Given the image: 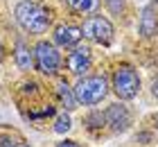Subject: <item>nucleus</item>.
<instances>
[{
  "label": "nucleus",
  "mask_w": 158,
  "mask_h": 147,
  "mask_svg": "<svg viewBox=\"0 0 158 147\" xmlns=\"http://www.w3.org/2000/svg\"><path fill=\"white\" fill-rule=\"evenodd\" d=\"M14 20L23 34L41 39L54 27V9L41 0H18L14 7Z\"/></svg>",
  "instance_id": "nucleus-1"
},
{
  "label": "nucleus",
  "mask_w": 158,
  "mask_h": 147,
  "mask_svg": "<svg viewBox=\"0 0 158 147\" xmlns=\"http://www.w3.org/2000/svg\"><path fill=\"white\" fill-rule=\"evenodd\" d=\"M75 100L79 106H97L111 95L109 77L104 72H86V75L77 77V82L73 86Z\"/></svg>",
  "instance_id": "nucleus-2"
},
{
  "label": "nucleus",
  "mask_w": 158,
  "mask_h": 147,
  "mask_svg": "<svg viewBox=\"0 0 158 147\" xmlns=\"http://www.w3.org/2000/svg\"><path fill=\"white\" fill-rule=\"evenodd\" d=\"M109 86H111V93L115 95L118 100L131 102V100L138 97L140 91H142V77H140V72L133 63L120 61L115 68H113L111 77H109Z\"/></svg>",
  "instance_id": "nucleus-3"
},
{
  "label": "nucleus",
  "mask_w": 158,
  "mask_h": 147,
  "mask_svg": "<svg viewBox=\"0 0 158 147\" xmlns=\"http://www.w3.org/2000/svg\"><path fill=\"white\" fill-rule=\"evenodd\" d=\"M32 54H34V70L41 77L54 79L59 77V72L63 68V54L61 50L48 39H36V43L32 45Z\"/></svg>",
  "instance_id": "nucleus-4"
},
{
  "label": "nucleus",
  "mask_w": 158,
  "mask_h": 147,
  "mask_svg": "<svg viewBox=\"0 0 158 147\" xmlns=\"http://www.w3.org/2000/svg\"><path fill=\"white\" fill-rule=\"evenodd\" d=\"M81 32H84V39H88L90 43H95V45L111 48L113 43H115V25L111 23L109 16H104V14H99V11H93L84 18Z\"/></svg>",
  "instance_id": "nucleus-5"
},
{
  "label": "nucleus",
  "mask_w": 158,
  "mask_h": 147,
  "mask_svg": "<svg viewBox=\"0 0 158 147\" xmlns=\"http://www.w3.org/2000/svg\"><path fill=\"white\" fill-rule=\"evenodd\" d=\"M104 120H106V129H109L113 136H122V134H127V131L133 129L135 111L129 106V102L115 100L104 109Z\"/></svg>",
  "instance_id": "nucleus-6"
},
{
  "label": "nucleus",
  "mask_w": 158,
  "mask_h": 147,
  "mask_svg": "<svg viewBox=\"0 0 158 147\" xmlns=\"http://www.w3.org/2000/svg\"><path fill=\"white\" fill-rule=\"evenodd\" d=\"M63 66H66V70L73 77H81L86 72H90V68H93V48L81 45V43L70 48L68 57L63 59Z\"/></svg>",
  "instance_id": "nucleus-7"
},
{
  "label": "nucleus",
  "mask_w": 158,
  "mask_h": 147,
  "mask_svg": "<svg viewBox=\"0 0 158 147\" xmlns=\"http://www.w3.org/2000/svg\"><path fill=\"white\" fill-rule=\"evenodd\" d=\"M50 32H52V43L59 50H70V48H75L84 41L81 25H75V23H59L50 29Z\"/></svg>",
  "instance_id": "nucleus-8"
},
{
  "label": "nucleus",
  "mask_w": 158,
  "mask_h": 147,
  "mask_svg": "<svg viewBox=\"0 0 158 147\" xmlns=\"http://www.w3.org/2000/svg\"><path fill=\"white\" fill-rule=\"evenodd\" d=\"M11 57H14V63L20 72H30L34 70V54H32V45L25 36H16L14 41V48H11Z\"/></svg>",
  "instance_id": "nucleus-9"
},
{
  "label": "nucleus",
  "mask_w": 158,
  "mask_h": 147,
  "mask_svg": "<svg viewBox=\"0 0 158 147\" xmlns=\"http://www.w3.org/2000/svg\"><path fill=\"white\" fill-rule=\"evenodd\" d=\"M138 34L142 39H154L158 34V14L156 5H145L138 16Z\"/></svg>",
  "instance_id": "nucleus-10"
},
{
  "label": "nucleus",
  "mask_w": 158,
  "mask_h": 147,
  "mask_svg": "<svg viewBox=\"0 0 158 147\" xmlns=\"http://www.w3.org/2000/svg\"><path fill=\"white\" fill-rule=\"evenodd\" d=\"M54 93H56V102H59V106H61V111H68V113H73L75 109L79 106L77 104V100H75V93H73V86H70L66 79H59L54 86Z\"/></svg>",
  "instance_id": "nucleus-11"
},
{
  "label": "nucleus",
  "mask_w": 158,
  "mask_h": 147,
  "mask_svg": "<svg viewBox=\"0 0 158 147\" xmlns=\"http://www.w3.org/2000/svg\"><path fill=\"white\" fill-rule=\"evenodd\" d=\"M63 7L70 11V14H77V16H88V14L97 11L102 0H61Z\"/></svg>",
  "instance_id": "nucleus-12"
},
{
  "label": "nucleus",
  "mask_w": 158,
  "mask_h": 147,
  "mask_svg": "<svg viewBox=\"0 0 158 147\" xmlns=\"http://www.w3.org/2000/svg\"><path fill=\"white\" fill-rule=\"evenodd\" d=\"M84 127H86V131L88 134H99V131H104L106 129V120H104V111H99V109H95V106H90V111L86 113V118H84Z\"/></svg>",
  "instance_id": "nucleus-13"
},
{
  "label": "nucleus",
  "mask_w": 158,
  "mask_h": 147,
  "mask_svg": "<svg viewBox=\"0 0 158 147\" xmlns=\"http://www.w3.org/2000/svg\"><path fill=\"white\" fill-rule=\"evenodd\" d=\"M0 147H32L18 131L9 127H0Z\"/></svg>",
  "instance_id": "nucleus-14"
},
{
  "label": "nucleus",
  "mask_w": 158,
  "mask_h": 147,
  "mask_svg": "<svg viewBox=\"0 0 158 147\" xmlns=\"http://www.w3.org/2000/svg\"><path fill=\"white\" fill-rule=\"evenodd\" d=\"M70 129H73V118H70L68 111H61L59 115L54 118L52 131H54V134H59V136H63V134H68Z\"/></svg>",
  "instance_id": "nucleus-15"
},
{
  "label": "nucleus",
  "mask_w": 158,
  "mask_h": 147,
  "mask_svg": "<svg viewBox=\"0 0 158 147\" xmlns=\"http://www.w3.org/2000/svg\"><path fill=\"white\" fill-rule=\"evenodd\" d=\"M104 7H106V11L111 14V16H124L127 14V0H102Z\"/></svg>",
  "instance_id": "nucleus-16"
},
{
  "label": "nucleus",
  "mask_w": 158,
  "mask_h": 147,
  "mask_svg": "<svg viewBox=\"0 0 158 147\" xmlns=\"http://www.w3.org/2000/svg\"><path fill=\"white\" fill-rule=\"evenodd\" d=\"M54 147H84V145L77 143V141H73V138H61V141L54 143Z\"/></svg>",
  "instance_id": "nucleus-17"
},
{
  "label": "nucleus",
  "mask_w": 158,
  "mask_h": 147,
  "mask_svg": "<svg viewBox=\"0 0 158 147\" xmlns=\"http://www.w3.org/2000/svg\"><path fill=\"white\" fill-rule=\"evenodd\" d=\"M147 124H149V129H152L154 134H158V111L147 118Z\"/></svg>",
  "instance_id": "nucleus-18"
},
{
  "label": "nucleus",
  "mask_w": 158,
  "mask_h": 147,
  "mask_svg": "<svg viewBox=\"0 0 158 147\" xmlns=\"http://www.w3.org/2000/svg\"><path fill=\"white\" fill-rule=\"evenodd\" d=\"M149 93H152V97H154V100H158V77L152 82V86H149Z\"/></svg>",
  "instance_id": "nucleus-19"
},
{
  "label": "nucleus",
  "mask_w": 158,
  "mask_h": 147,
  "mask_svg": "<svg viewBox=\"0 0 158 147\" xmlns=\"http://www.w3.org/2000/svg\"><path fill=\"white\" fill-rule=\"evenodd\" d=\"M7 61V48H5V43H2V39H0V66H2Z\"/></svg>",
  "instance_id": "nucleus-20"
},
{
  "label": "nucleus",
  "mask_w": 158,
  "mask_h": 147,
  "mask_svg": "<svg viewBox=\"0 0 158 147\" xmlns=\"http://www.w3.org/2000/svg\"><path fill=\"white\" fill-rule=\"evenodd\" d=\"M154 5H158V0H154Z\"/></svg>",
  "instance_id": "nucleus-21"
}]
</instances>
